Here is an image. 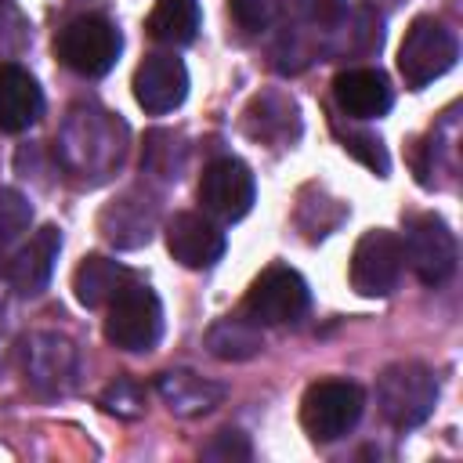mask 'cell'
Returning a JSON list of instances; mask_svg holds the SVG:
<instances>
[{"mask_svg": "<svg viewBox=\"0 0 463 463\" xmlns=\"http://www.w3.org/2000/svg\"><path fill=\"white\" fill-rule=\"evenodd\" d=\"M61 253V232L54 224H43L29 235V242L7 260V282L14 293L22 297H36L47 289L51 275H54V260Z\"/></svg>", "mask_w": 463, "mask_h": 463, "instance_id": "9a60e30c", "label": "cell"}, {"mask_svg": "<svg viewBox=\"0 0 463 463\" xmlns=\"http://www.w3.org/2000/svg\"><path fill=\"white\" fill-rule=\"evenodd\" d=\"M362 409H365V394H362L358 383H351V380H318L304 391L300 423H304L311 441L326 445V441H336V438L351 434L354 423L362 420Z\"/></svg>", "mask_w": 463, "mask_h": 463, "instance_id": "5b68a950", "label": "cell"}, {"mask_svg": "<svg viewBox=\"0 0 463 463\" xmlns=\"http://www.w3.org/2000/svg\"><path fill=\"white\" fill-rule=\"evenodd\" d=\"M242 130L260 145H289L300 134L297 101L282 90H260L242 112Z\"/></svg>", "mask_w": 463, "mask_h": 463, "instance_id": "2e32d148", "label": "cell"}, {"mask_svg": "<svg viewBox=\"0 0 463 463\" xmlns=\"http://www.w3.org/2000/svg\"><path fill=\"white\" fill-rule=\"evenodd\" d=\"M376 405L391 427L398 430L420 427L438 405L434 369H427L423 362H391L376 376Z\"/></svg>", "mask_w": 463, "mask_h": 463, "instance_id": "6da1fadb", "label": "cell"}, {"mask_svg": "<svg viewBox=\"0 0 463 463\" xmlns=\"http://www.w3.org/2000/svg\"><path fill=\"white\" fill-rule=\"evenodd\" d=\"M329 127H333V134H336V141H340V148H344L347 156H354V159H358L362 166H369L376 177H387V174H391V156H387L383 141H380L373 130L344 127L340 116H333Z\"/></svg>", "mask_w": 463, "mask_h": 463, "instance_id": "cb8c5ba5", "label": "cell"}, {"mask_svg": "<svg viewBox=\"0 0 463 463\" xmlns=\"http://www.w3.org/2000/svg\"><path fill=\"white\" fill-rule=\"evenodd\" d=\"M402 257L423 286H441L456 271V257H459L456 235L438 213H416L405 224Z\"/></svg>", "mask_w": 463, "mask_h": 463, "instance_id": "8992f818", "label": "cell"}, {"mask_svg": "<svg viewBox=\"0 0 463 463\" xmlns=\"http://www.w3.org/2000/svg\"><path fill=\"white\" fill-rule=\"evenodd\" d=\"M206 459H221V463H232V459H250V441L242 430H217L213 441L203 449Z\"/></svg>", "mask_w": 463, "mask_h": 463, "instance_id": "f546056e", "label": "cell"}, {"mask_svg": "<svg viewBox=\"0 0 463 463\" xmlns=\"http://www.w3.org/2000/svg\"><path fill=\"white\" fill-rule=\"evenodd\" d=\"M119 47H123L119 29L101 14H80L65 22L54 36L58 61L80 76H105L116 65Z\"/></svg>", "mask_w": 463, "mask_h": 463, "instance_id": "3957f363", "label": "cell"}, {"mask_svg": "<svg viewBox=\"0 0 463 463\" xmlns=\"http://www.w3.org/2000/svg\"><path fill=\"white\" fill-rule=\"evenodd\" d=\"M33 224V203L18 188H0V242L18 239Z\"/></svg>", "mask_w": 463, "mask_h": 463, "instance_id": "4316f807", "label": "cell"}, {"mask_svg": "<svg viewBox=\"0 0 463 463\" xmlns=\"http://www.w3.org/2000/svg\"><path fill=\"white\" fill-rule=\"evenodd\" d=\"M253 199H257V181L242 159L221 156V159L206 163V170L199 177V203L210 217L242 221L253 210Z\"/></svg>", "mask_w": 463, "mask_h": 463, "instance_id": "9c48e42d", "label": "cell"}, {"mask_svg": "<svg viewBox=\"0 0 463 463\" xmlns=\"http://www.w3.org/2000/svg\"><path fill=\"white\" fill-rule=\"evenodd\" d=\"M293 11H297V18H300L304 25L326 33L329 25H336V22L344 18L347 0H293Z\"/></svg>", "mask_w": 463, "mask_h": 463, "instance_id": "f1b7e54d", "label": "cell"}, {"mask_svg": "<svg viewBox=\"0 0 463 463\" xmlns=\"http://www.w3.org/2000/svg\"><path fill=\"white\" fill-rule=\"evenodd\" d=\"M199 0H156L148 14V36L170 47H184L199 33Z\"/></svg>", "mask_w": 463, "mask_h": 463, "instance_id": "7402d4cb", "label": "cell"}, {"mask_svg": "<svg viewBox=\"0 0 463 463\" xmlns=\"http://www.w3.org/2000/svg\"><path fill=\"white\" fill-rule=\"evenodd\" d=\"M206 347L221 362H246L264 347V336L260 326L250 322L246 315H228L206 329Z\"/></svg>", "mask_w": 463, "mask_h": 463, "instance_id": "44dd1931", "label": "cell"}, {"mask_svg": "<svg viewBox=\"0 0 463 463\" xmlns=\"http://www.w3.org/2000/svg\"><path fill=\"white\" fill-rule=\"evenodd\" d=\"M127 282H130V271H127L123 264L101 257V253L83 257V260L76 264V271H72V293H76V300H80L83 307H101V304H109Z\"/></svg>", "mask_w": 463, "mask_h": 463, "instance_id": "ffe728a7", "label": "cell"}, {"mask_svg": "<svg viewBox=\"0 0 463 463\" xmlns=\"http://www.w3.org/2000/svg\"><path fill=\"white\" fill-rule=\"evenodd\" d=\"M369 7H380V11H398L405 0H365Z\"/></svg>", "mask_w": 463, "mask_h": 463, "instance_id": "4dcf8cb0", "label": "cell"}, {"mask_svg": "<svg viewBox=\"0 0 463 463\" xmlns=\"http://www.w3.org/2000/svg\"><path fill=\"white\" fill-rule=\"evenodd\" d=\"M307 304H311L307 282L293 268L271 264L246 289L242 315L250 322H257V326H286V322H297L307 311Z\"/></svg>", "mask_w": 463, "mask_h": 463, "instance_id": "52a82bcc", "label": "cell"}, {"mask_svg": "<svg viewBox=\"0 0 463 463\" xmlns=\"http://www.w3.org/2000/svg\"><path fill=\"white\" fill-rule=\"evenodd\" d=\"M344 213H347V206H344L340 199L326 195L318 184H307V188L300 192V199H297V228H300L311 242L326 239V235L344 221Z\"/></svg>", "mask_w": 463, "mask_h": 463, "instance_id": "603a6c76", "label": "cell"}, {"mask_svg": "<svg viewBox=\"0 0 463 463\" xmlns=\"http://www.w3.org/2000/svg\"><path fill=\"white\" fill-rule=\"evenodd\" d=\"M163 336V304L159 297L141 286L127 282L112 300L105 315V340L119 351H152Z\"/></svg>", "mask_w": 463, "mask_h": 463, "instance_id": "277c9868", "label": "cell"}, {"mask_svg": "<svg viewBox=\"0 0 463 463\" xmlns=\"http://www.w3.org/2000/svg\"><path fill=\"white\" fill-rule=\"evenodd\" d=\"M43 116L40 83L14 61H0V130L22 134Z\"/></svg>", "mask_w": 463, "mask_h": 463, "instance_id": "e0dca14e", "label": "cell"}, {"mask_svg": "<svg viewBox=\"0 0 463 463\" xmlns=\"http://www.w3.org/2000/svg\"><path fill=\"white\" fill-rule=\"evenodd\" d=\"M0 271H4V242H0Z\"/></svg>", "mask_w": 463, "mask_h": 463, "instance_id": "1f68e13d", "label": "cell"}, {"mask_svg": "<svg viewBox=\"0 0 463 463\" xmlns=\"http://www.w3.org/2000/svg\"><path fill=\"white\" fill-rule=\"evenodd\" d=\"M25 380L40 394H65L76 380V347L58 333H33L22 347Z\"/></svg>", "mask_w": 463, "mask_h": 463, "instance_id": "8fae6325", "label": "cell"}, {"mask_svg": "<svg viewBox=\"0 0 463 463\" xmlns=\"http://www.w3.org/2000/svg\"><path fill=\"white\" fill-rule=\"evenodd\" d=\"M333 101L347 119H380L394 105L391 80L380 69H344L333 80Z\"/></svg>", "mask_w": 463, "mask_h": 463, "instance_id": "5bb4252c", "label": "cell"}, {"mask_svg": "<svg viewBox=\"0 0 463 463\" xmlns=\"http://www.w3.org/2000/svg\"><path fill=\"white\" fill-rule=\"evenodd\" d=\"M402 239L387 228H369L351 253V289L362 297H387L402 279Z\"/></svg>", "mask_w": 463, "mask_h": 463, "instance_id": "ba28073f", "label": "cell"}, {"mask_svg": "<svg viewBox=\"0 0 463 463\" xmlns=\"http://www.w3.org/2000/svg\"><path fill=\"white\" fill-rule=\"evenodd\" d=\"M134 98L145 112H174L188 98V69L174 54H148L134 72Z\"/></svg>", "mask_w": 463, "mask_h": 463, "instance_id": "4fadbf2b", "label": "cell"}, {"mask_svg": "<svg viewBox=\"0 0 463 463\" xmlns=\"http://www.w3.org/2000/svg\"><path fill=\"white\" fill-rule=\"evenodd\" d=\"M156 394L163 398V405L174 416H203L213 405H221L224 383H213V380L195 376L188 369H174V373H163L156 380Z\"/></svg>", "mask_w": 463, "mask_h": 463, "instance_id": "ac0fdd59", "label": "cell"}, {"mask_svg": "<svg viewBox=\"0 0 463 463\" xmlns=\"http://www.w3.org/2000/svg\"><path fill=\"white\" fill-rule=\"evenodd\" d=\"M456 58H459L456 33L445 22L420 14V18H412V25L405 29V40L398 47V72L409 90H423L427 83L445 76L456 65Z\"/></svg>", "mask_w": 463, "mask_h": 463, "instance_id": "7a4b0ae2", "label": "cell"}, {"mask_svg": "<svg viewBox=\"0 0 463 463\" xmlns=\"http://www.w3.org/2000/svg\"><path fill=\"white\" fill-rule=\"evenodd\" d=\"M141 166H145L152 177H159V181H177V177H181V166H184L181 137L170 134V130H152V134L145 137Z\"/></svg>", "mask_w": 463, "mask_h": 463, "instance_id": "d4e9b609", "label": "cell"}, {"mask_svg": "<svg viewBox=\"0 0 463 463\" xmlns=\"http://www.w3.org/2000/svg\"><path fill=\"white\" fill-rule=\"evenodd\" d=\"M282 11V0H232V18L246 29V33H264L275 25Z\"/></svg>", "mask_w": 463, "mask_h": 463, "instance_id": "83f0119b", "label": "cell"}, {"mask_svg": "<svg viewBox=\"0 0 463 463\" xmlns=\"http://www.w3.org/2000/svg\"><path fill=\"white\" fill-rule=\"evenodd\" d=\"M152 206H145V199L137 195H123V199H112L101 217H98V228L101 235L119 246V250H134V246H145L152 239Z\"/></svg>", "mask_w": 463, "mask_h": 463, "instance_id": "d6986e66", "label": "cell"}, {"mask_svg": "<svg viewBox=\"0 0 463 463\" xmlns=\"http://www.w3.org/2000/svg\"><path fill=\"white\" fill-rule=\"evenodd\" d=\"M98 402H101L105 412H116V416H123V420H134V416L145 412V391H141V383L130 380V376H116V380L101 391Z\"/></svg>", "mask_w": 463, "mask_h": 463, "instance_id": "484cf974", "label": "cell"}, {"mask_svg": "<svg viewBox=\"0 0 463 463\" xmlns=\"http://www.w3.org/2000/svg\"><path fill=\"white\" fill-rule=\"evenodd\" d=\"M166 250L177 264H184L192 271H203V268H213L224 257V232L210 217L181 210L166 221Z\"/></svg>", "mask_w": 463, "mask_h": 463, "instance_id": "7c38bea8", "label": "cell"}, {"mask_svg": "<svg viewBox=\"0 0 463 463\" xmlns=\"http://www.w3.org/2000/svg\"><path fill=\"white\" fill-rule=\"evenodd\" d=\"M69 137H80V141H90V148H80L76 156L65 159L69 170L76 174H90V177H105L112 166H119L123 159V145H127V127L119 119H112L109 112H76L65 127Z\"/></svg>", "mask_w": 463, "mask_h": 463, "instance_id": "30bf717a", "label": "cell"}]
</instances>
